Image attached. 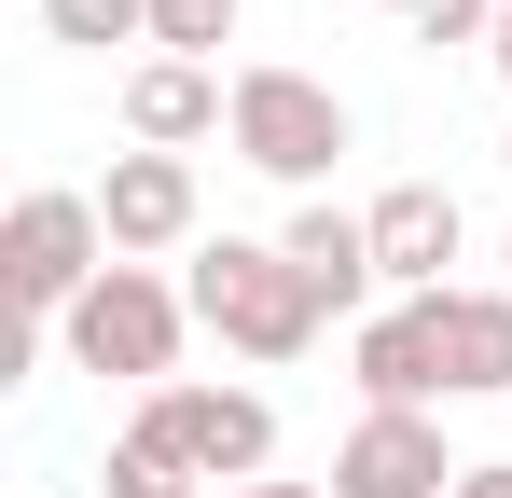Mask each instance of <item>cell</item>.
I'll list each match as a JSON object with an SVG mask.
<instances>
[{
    "instance_id": "d6986e66",
    "label": "cell",
    "mask_w": 512,
    "mask_h": 498,
    "mask_svg": "<svg viewBox=\"0 0 512 498\" xmlns=\"http://www.w3.org/2000/svg\"><path fill=\"white\" fill-rule=\"evenodd\" d=\"M485 56H499V83H512V0H499V42H485Z\"/></svg>"
},
{
    "instance_id": "8992f818",
    "label": "cell",
    "mask_w": 512,
    "mask_h": 498,
    "mask_svg": "<svg viewBox=\"0 0 512 498\" xmlns=\"http://www.w3.org/2000/svg\"><path fill=\"white\" fill-rule=\"evenodd\" d=\"M346 374H360V415H429V402H457L443 291H429V305H374V319L346 332Z\"/></svg>"
},
{
    "instance_id": "52a82bcc",
    "label": "cell",
    "mask_w": 512,
    "mask_h": 498,
    "mask_svg": "<svg viewBox=\"0 0 512 498\" xmlns=\"http://www.w3.org/2000/svg\"><path fill=\"white\" fill-rule=\"evenodd\" d=\"M97 222H111V263L208 249V236H194V153H111V180H97Z\"/></svg>"
},
{
    "instance_id": "9c48e42d",
    "label": "cell",
    "mask_w": 512,
    "mask_h": 498,
    "mask_svg": "<svg viewBox=\"0 0 512 498\" xmlns=\"http://www.w3.org/2000/svg\"><path fill=\"white\" fill-rule=\"evenodd\" d=\"M333 498H457L443 415H360L333 443Z\"/></svg>"
},
{
    "instance_id": "ba28073f",
    "label": "cell",
    "mask_w": 512,
    "mask_h": 498,
    "mask_svg": "<svg viewBox=\"0 0 512 498\" xmlns=\"http://www.w3.org/2000/svg\"><path fill=\"white\" fill-rule=\"evenodd\" d=\"M360 222H374V277H388V305L457 291V277H443V263H457V194H443V180H388Z\"/></svg>"
},
{
    "instance_id": "30bf717a",
    "label": "cell",
    "mask_w": 512,
    "mask_h": 498,
    "mask_svg": "<svg viewBox=\"0 0 512 498\" xmlns=\"http://www.w3.org/2000/svg\"><path fill=\"white\" fill-rule=\"evenodd\" d=\"M236 125V83L194 70V56H139L125 70V139L139 153H194V139H222Z\"/></svg>"
},
{
    "instance_id": "5b68a950",
    "label": "cell",
    "mask_w": 512,
    "mask_h": 498,
    "mask_svg": "<svg viewBox=\"0 0 512 498\" xmlns=\"http://www.w3.org/2000/svg\"><path fill=\"white\" fill-rule=\"evenodd\" d=\"M0 277H14L28 319H70L97 277H111V222H97V194H70V180L14 194V222H0Z\"/></svg>"
},
{
    "instance_id": "7c38bea8",
    "label": "cell",
    "mask_w": 512,
    "mask_h": 498,
    "mask_svg": "<svg viewBox=\"0 0 512 498\" xmlns=\"http://www.w3.org/2000/svg\"><path fill=\"white\" fill-rule=\"evenodd\" d=\"M443 360H457V402H499L512 388V291H443Z\"/></svg>"
},
{
    "instance_id": "8fae6325",
    "label": "cell",
    "mask_w": 512,
    "mask_h": 498,
    "mask_svg": "<svg viewBox=\"0 0 512 498\" xmlns=\"http://www.w3.org/2000/svg\"><path fill=\"white\" fill-rule=\"evenodd\" d=\"M277 249L305 263V291H319L333 319H360V291H388V277H374V222H360V208H333V194H305V208L277 222Z\"/></svg>"
},
{
    "instance_id": "3957f363",
    "label": "cell",
    "mask_w": 512,
    "mask_h": 498,
    "mask_svg": "<svg viewBox=\"0 0 512 498\" xmlns=\"http://www.w3.org/2000/svg\"><path fill=\"white\" fill-rule=\"evenodd\" d=\"M180 332H194V305H180L153 263H111L84 305L56 319V346H70V374H125L139 402L153 388H180Z\"/></svg>"
},
{
    "instance_id": "277c9868",
    "label": "cell",
    "mask_w": 512,
    "mask_h": 498,
    "mask_svg": "<svg viewBox=\"0 0 512 498\" xmlns=\"http://www.w3.org/2000/svg\"><path fill=\"white\" fill-rule=\"evenodd\" d=\"M222 139H236V166L291 180V194H319V180L346 166L360 125H346V97H333L319 70H236V125H222Z\"/></svg>"
},
{
    "instance_id": "9a60e30c",
    "label": "cell",
    "mask_w": 512,
    "mask_h": 498,
    "mask_svg": "<svg viewBox=\"0 0 512 498\" xmlns=\"http://www.w3.org/2000/svg\"><path fill=\"white\" fill-rule=\"evenodd\" d=\"M388 14H402V42H429V56L443 42H499V0H388Z\"/></svg>"
},
{
    "instance_id": "44dd1931",
    "label": "cell",
    "mask_w": 512,
    "mask_h": 498,
    "mask_svg": "<svg viewBox=\"0 0 512 498\" xmlns=\"http://www.w3.org/2000/svg\"><path fill=\"white\" fill-rule=\"evenodd\" d=\"M499 153H512V139H499Z\"/></svg>"
},
{
    "instance_id": "4fadbf2b",
    "label": "cell",
    "mask_w": 512,
    "mask_h": 498,
    "mask_svg": "<svg viewBox=\"0 0 512 498\" xmlns=\"http://www.w3.org/2000/svg\"><path fill=\"white\" fill-rule=\"evenodd\" d=\"M42 28L84 42V56H111V42H153V0H42Z\"/></svg>"
},
{
    "instance_id": "2e32d148",
    "label": "cell",
    "mask_w": 512,
    "mask_h": 498,
    "mask_svg": "<svg viewBox=\"0 0 512 498\" xmlns=\"http://www.w3.org/2000/svg\"><path fill=\"white\" fill-rule=\"evenodd\" d=\"M97 485H111V498H208L194 471H167V457H139V443H111V457H97Z\"/></svg>"
},
{
    "instance_id": "7a4b0ae2",
    "label": "cell",
    "mask_w": 512,
    "mask_h": 498,
    "mask_svg": "<svg viewBox=\"0 0 512 498\" xmlns=\"http://www.w3.org/2000/svg\"><path fill=\"white\" fill-rule=\"evenodd\" d=\"M125 443L167 457V471H194V485L222 498V485H263V471H277V402H263V388H194V374H180V388H153V402L125 415Z\"/></svg>"
},
{
    "instance_id": "e0dca14e",
    "label": "cell",
    "mask_w": 512,
    "mask_h": 498,
    "mask_svg": "<svg viewBox=\"0 0 512 498\" xmlns=\"http://www.w3.org/2000/svg\"><path fill=\"white\" fill-rule=\"evenodd\" d=\"M457 498H512V457H471V471H457Z\"/></svg>"
},
{
    "instance_id": "ac0fdd59",
    "label": "cell",
    "mask_w": 512,
    "mask_h": 498,
    "mask_svg": "<svg viewBox=\"0 0 512 498\" xmlns=\"http://www.w3.org/2000/svg\"><path fill=\"white\" fill-rule=\"evenodd\" d=\"M222 498H333V485H277V471H263V485H222Z\"/></svg>"
},
{
    "instance_id": "6da1fadb",
    "label": "cell",
    "mask_w": 512,
    "mask_h": 498,
    "mask_svg": "<svg viewBox=\"0 0 512 498\" xmlns=\"http://www.w3.org/2000/svg\"><path fill=\"white\" fill-rule=\"evenodd\" d=\"M180 305H194V332H222L236 360H305V346L333 332V305L305 291V263L277 236H208L194 277H180Z\"/></svg>"
},
{
    "instance_id": "ffe728a7",
    "label": "cell",
    "mask_w": 512,
    "mask_h": 498,
    "mask_svg": "<svg viewBox=\"0 0 512 498\" xmlns=\"http://www.w3.org/2000/svg\"><path fill=\"white\" fill-rule=\"evenodd\" d=\"M499 291H512V236H499Z\"/></svg>"
},
{
    "instance_id": "5bb4252c",
    "label": "cell",
    "mask_w": 512,
    "mask_h": 498,
    "mask_svg": "<svg viewBox=\"0 0 512 498\" xmlns=\"http://www.w3.org/2000/svg\"><path fill=\"white\" fill-rule=\"evenodd\" d=\"M222 42H236V0H153V56H194L208 70Z\"/></svg>"
}]
</instances>
